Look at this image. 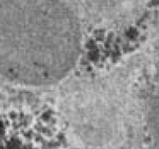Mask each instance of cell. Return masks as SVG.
<instances>
[{"mask_svg":"<svg viewBox=\"0 0 159 149\" xmlns=\"http://www.w3.org/2000/svg\"><path fill=\"white\" fill-rule=\"evenodd\" d=\"M24 18L17 20L6 3L0 6V76L32 87L57 84L77 64L79 34L61 15L44 20Z\"/></svg>","mask_w":159,"mask_h":149,"instance_id":"cell-1","label":"cell"}]
</instances>
